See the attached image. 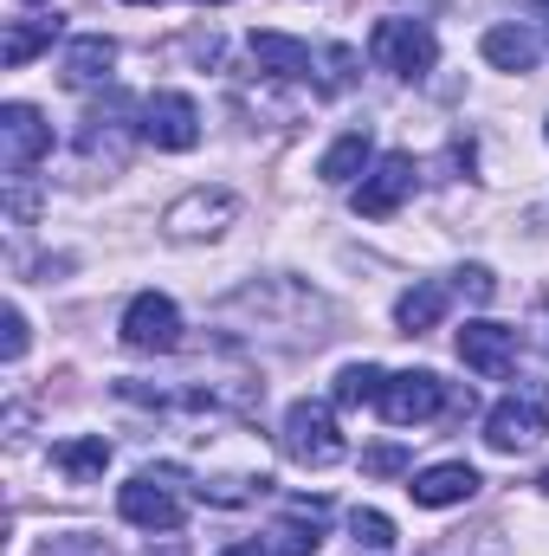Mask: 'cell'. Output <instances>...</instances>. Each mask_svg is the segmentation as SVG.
Masks as SVG:
<instances>
[{
	"label": "cell",
	"instance_id": "obj_18",
	"mask_svg": "<svg viewBox=\"0 0 549 556\" xmlns=\"http://www.w3.org/2000/svg\"><path fill=\"white\" fill-rule=\"evenodd\" d=\"M52 33H59V20H7V39H0V65H7V72L33 65V59L52 46Z\"/></svg>",
	"mask_w": 549,
	"mask_h": 556
},
{
	"label": "cell",
	"instance_id": "obj_25",
	"mask_svg": "<svg viewBox=\"0 0 549 556\" xmlns=\"http://www.w3.org/2000/svg\"><path fill=\"white\" fill-rule=\"evenodd\" d=\"M362 466H369L375 479H395V472H408V453H401V446H369Z\"/></svg>",
	"mask_w": 549,
	"mask_h": 556
},
{
	"label": "cell",
	"instance_id": "obj_8",
	"mask_svg": "<svg viewBox=\"0 0 549 556\" xmlns=\"http://www.w3.org/2000/svg\"><path fill=\"white\" fill-rule=\"evenodd\" d=\"M124 343L142 350V356H168V350L181 343V311H175V298H162V291H137L130 311H124Z\"/></svg>",
	"mask_w": 549,
	"mask_h": 556
},
{
	"label": "cell",
	"instance_id": "obj_26",
	"mask_svg": "<svg viewBox=\"0 0 549 556\" xmlns=\"http://www.w3.org/2000/svg\"><path fill=\"white\" fill-rule=\"evenodd\" d=\"M323 65H330V78H323V85H330V91H343V85H349V72H356V52H349V46H330V52H323Z\"/></svg>",
	"mask_w": 549,
	"mask_h": 556
},
{
	"label": "cell",
	"instance_id": "obj_15",
	"mask_svg": "<svg viewBox=\"0 0 549 556\" xmlns=\"http://www.w3.org/2000/svg\"><path fill=\"white\" fill-rule=\"evenodd\" d=\"M369 168H375V142H369V130H349V137H336L330 149H323V162H317V175H323L330 188H356Z\"/></svg>",
	"mask_w": 549,
	"mask_h": 556
},
{
	"label": "cell",
	"instance_id": "obj_12",
	"mask_svg": "<svg viewBox=\"0 0 549 556\" xmlns=\"http://www.w3.org/2000/svg\"><path fill=\"white\" fill-rule=\"evenodd\" d=\"M111 72H117V39L111 33H78L59 59L65 91H98V85H111Z\"/></svg>",
	"mask_w": 549,
	"mask_h": 556
},
{
	"label": "cell",
	"instance_id": "obj_28",
	"mask_svg": "<svg viewBox=\"0 0 549 556\" xmlns=\"http://www.w3.org/2000/svg\"><path fill=\"white\" fill-rule=\"evenodd\" d=\"M220 556H272L266 544H233V551H220Z\"/></svg>",
	"mask_w": 549,
	"mask_h": 556
},
{
	"label": "cell",
	"instance_id": "obj_21",
	"mask_svg": "<svg viewBox=\"0 0 549 556\" xmlns=\"http://www.w3.org/2000/svg\"><path fill=\"white\" fill-rule=\"evenodd\" d=\"M323 544V498L317 505H297L284 525H278V551H291V556H310Z\"/></svg>",
	"mask_w": 549,
	"mask_h": 556
},
{
	"label": "cell",
	"instance_id": "obj_10",
	"mask_svg": "<svg viewBox=\"0 0 549 556\" xmlns=\"http://www.w3.org/2000/svg\"><path fill=\"white\" fill-rule=\"evenodd\" d=\"M413 175H420L413 155H382V162L356 181V214H362V220H388V214L413 194Z\"/></svg>",
	"mask_w": 549,
	"mask_h": 556
},
{
	"label": "cell",
	"instance_id": "obj_2",
	"mask_svg": "<svg viewBox=\"0 0 549 556\" xmlns=\"http://www.w3.org/2000/svg\"><path fill=\"white\" fill-rule=\"evenodd\" d=\"M278 440H284V459H297V466H310V472H323V466H336V459L349 453V440L336 433V415H330L323 402H291Z\"/></svg>",
	"mask_w": 549,
	"mask_h": 556
},
{
	"label": "cell",
	"instance_id": "obj_24",
	"mask_svg": "<svg viewBox=\"0 0 549 556\" xmlns=\"http://www.w3.org/2000/svg\"><path fill=\"white\" fill-rule=\"evenodd\" d=\"M0 330H7V337H0V356H7V363H20V356H26V343H33V330H26V311H20V304H7Z\"/></svg>",
	"mask_w": 549,
	"mask_h": 556
},
{
	"label": "cell",
	"instance_id": "obj_17",
	"mask_svg": "<svg viewBox=\"0 0 549 556\" xmlns=\"http://www.w3.org/2000/svg\"><path fill=\"white\" fill-rule=\"evenodd\" d=\"M253 59L272 78H310V46L291 33H253Z\"/></svg>",
	"mask_w": 549,
	"mask_h": 556
},
{
	"label": "cell",
	"instance_id": "obj_7",
	"mask_svg": "<svg viewBox=\"0 0 549 556\" xmlns=\"http://www.w3.org/2000/svg\"><path fill=\"white\" fill-rule=\"evenodd\" d=\"M142 142H155V149H168V155L194 149V142H201V104H194L188 91H155V98L142 104Z\"/></svg>",
	"mask_w": 549,
	"mask_h": 556
},
{
	"label": "cell",
	"instance_id": "obj_27",
	"mask_svg": "<svg viewBox=\"0 0 549 556\" xmlns=\"http://www.w3.org/2000/svg\"><path fill=\"white\" fill-rule=\"evenodd\" d=\"M459 291H465V298H472V304H485V298H491V291H498V278L485 273V266H465V273H459Z\"/></svg>",
	"mask_w": 549,
	"mask_h": 556
},
{
	"label": "cell",
	"instance_id": "obj_32",
	"mask_svg": "<svg viewBox=\"0 0 549 556\" xmlns=\"http://www.w3.org/2000/svg\"><path fill=\"white\" fill-rule=\"evenodd\" d=\"M26 7H46V0H26Z\"/></svg>",
	"mask_w": 549,
	"mask_h": 556
},
{
	"label": "cell",
	"instance_id": "obj_31",
	"mask_svg": "<svg viewBox=\"0 0 549 556\" xmlns=\"http://www.w3.org/2000/svg\"><path fill=\"white\" fill-rule=\"evenodd\" d=\"M201 7H220V0H201Z\"/></svg>",
	"mask_w": 549,
	"mask_h": 556
},
{
	"label": "cell",
	"instance_id": "obj_4",
	"mask_svg": "<svg viewBox=\"0 0 549 556\" xmlns=\"http://www.w3.org/2000/svg\"><path fill=\"white\" fill-rule=\"evenodd\" d=\"M233 220H240V194H227V188H188V194L162 214V233L188 247V240H220Z\"/></svg>",
	"mask_w": 549,
	"mask_h": 556
},
{
	"label": "cell",
	"instance_id": "obj_14",
	"mask_svg": "<svg viewBox=\"0 0 549 556\" xmlns=\"http://www.w3.org/2000/svg\"><path fill=\"white\" fill-rule=\"evenodd\" d=\"M478 52H485V65H498V72H537V59H544V39H537L531 26L505 20V26H491V33L478 39Z\"/></svg>",
	"mask_w": 549,
	"mask_h": 556
},
{
	"label": "cell",
	"instance_id": "obj_16",
	"mask_svg": "<svg viewBox=\"0 0 549 556\" xmlns=\"http://www.w3.org/2000/svg\"><path fill=\"white\" fill-rule=\"evenodd\" d=\"M52 466H59L72 485H91V479H104V466H111V440H104V433L59 440V446H52Z\"/></svg>",
	"mask_w": 549,
	"mask_h": 556
},
{
	"label": "cell",
	"instance_id": "obj_9",
	"mask_svg": "<svg viewBox=\"0 0 549 556\" xmlns=\"http://www.w3.org/2000/svg\"><path fill=\"white\" fill-rule=\"evenodd\" d=\"M39 155H52V124L33 104H0V162H7V175H26Z\"/></svg>",
	"mask_w": 549,
	"mask_h": 556
},
{
	"label": "cell",
	"instance_id": "obj_1",
	"mask_svg": "<svg viewBox=\"0 0 549 556\" xmlns=\"http://www.w3.org/2000/svg\"><path fill=\"white\" fill-rule=\"evenodd\" d=\"M549 433V382H524L518 395H505L485 415V446L491 453H524Z\"/></svg>",
	"mask_w": 549,
	"mask_h": 556
},
{
	"label": "cell",
	"instance_id": "obj_6",
	"mask_svg": "<svg viewBox=\"0 0 549 556\" xmlns=\"http://www.w3.org/2000/svg\"><path fill=\"white\" fill-rule=\"evenodd\" d=\"M117 511H124V525H137V531H181L175 472H137V479L117 492Z\"/></svg>",
	"mask_w": 549,
	"mask_h": 556
},
{
	"label": "cell",
	"instance_id": "obj_3",
	"mask_svg": "<svg viewBox=\"0 0 549 556\" xmlns=\"http://www.w3.org/2000/svg\"><path fill=\"white\" fill-rule=\"evenodd\" d=\"M369 59L388 72V78H426L433 59H439V39L426 20H375L369 33Z\"/></svg>",
	"mask_w": 549,
	"mask_h": 556
},
{
	"label": "cell",
	"instance_id": "obj_22",
	"mask_svg": "<svg viewBox=\"0 0 549 556\" xmlns=\"http://www.w3.org/2000/svg\"><path fill=\"white\" fill-rule=\"evenodd\" d=\"M349 531H356V551H375V556L395 551V525H388V511H356Z\"/></svg>",
	"mask_w": 549,
	"mask_h": 556
},
{
	"label": "cell",
	"instance_id": "obj_23",
	"mask_svg": "<svg viewBox=\"0 0 549 556\" xmlns=\"http://www.w3.org/2000/svg\"><path fill=\"white\" fill-rule=\"evenodd\" d=\"M33 556H117L104 538H91V531H65V538H46Z\"/></svg>",
	"mask_w": 549,
	"mask_h": 556
},
{
	"label": "cell",
	"instance_id": "obj_13",
	"mask_svg": "<svg viewBox=\"0 0 549 556\" xmlns=\"http://www.w3.org/2000/svg\"><path fill=\"white\" fill-rule=\"evenodd\" d=\"M478 485H485V479H478L465 459H446V466L413 472V479H408V498H413V505H426V511H446V505H465Z\"/></svg>",
	"mask_w": 549,
	"mask_h": 556
},
{
	"label": "cell",
	"instance_id": "obj_5",
	"mask_svg": "<svg viewBox=\"0 0 549 556\" xmlns=\"http://www.w3.org/2000/svg\"><path fill=\"white\" fill-rule=\"evenodd\" d=\"M375 408L395 420V427H420V420L446 415V408H459V402H452V389H446L433 369H401V376L382 382V402H375Z\"/></svg>",
	"mask_w": 549,
	"mask_h": 556
},
{
	"label": "cell",
	"instance_id": "obj_19",
	"mask_svg": "<svg viewBox=\"0 0 549 556\" xmlns=\"http://www.w3.org/2000/svg\"><path fill=\"white\" fill-rule=\"evenodd\" d=\"M446 317V285H413V291H401V304H395V324L408 330V337H420V330H433Z\"/></svg>",
	"mask_w": 549,
	"mask_h": 556
},
{
	"label": "cell",
	"instance_id": "obj_11",
	"mask_svg": "<svg viewBox=\"0 0 549 556\" xmlns=\"http://www.w3.org/2000/svg\"><path fill=\"white\" fill-rule=\"evenodd\" d=\"M459 363L472 369V376H485V382H498V376H511L518 369V330H505V324H465L459 330Z\"/></svg>",
	"mask_w": 549,
	"mask_h": 556
},
{
	"label": "cell",
	"instance_id": "obj_29",
	"mask_svg": "<svg viewBox=\"0 0 549 556\" xmlns=\"http://www.w3.org/2000/svg\"><path fill=\"white\" fill-rule=\"evenodd\" d=\"M130 7H162V0H130Z\"/></svg>",
	"mask_w": 549,
	"mask_h": 556
},
{
	"label": "cell",
	"instance_id": "obj_30",
	"mask_svg": "<svg viewBox=\"0 0 549 556\" xmlns=\"http://www.w3.org/2000/svg\"><path fill=\"white\" fill-rule=\"evenodd\" d=\"M537 13H544V20H549V0H544V7H537Z\"/></svg>",
	"mask_w": 549,
	"mask_h": 556
},
{
	"label": "cell",
	"instance_id": "obj_33",
	"mask_svg": "<svg viewBox=\"0 0 549 556\" xmlns=\"http://www.w3.org/2000/svg\"><path fill=\"white\" fill-rule=\"evenodd\" d=\"M544 492H549V472H544Z\"/></svg>",
	"mask_w": 549,
	"mask_h": 556
},
{
	"label": "cell",
	"instance_id": "obj_20",
	"mask_svg": "<svg viewBox=\"0 0 549 556\" xmlns=\"http://www.w3.org/2000/svg\"><path fill=\"white\" fill-rule=\"evenodd\" d=\"M382 382H388V369H375V363L336 369V408H369V402H382Z\"/></svg>",
	"mask_w": 549,
	"mask_h": 556
}]
</instances>
